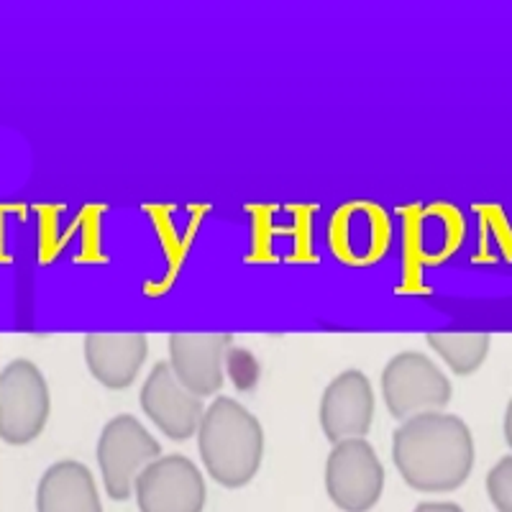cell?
<instances>
[{"mask_svg": "<svg viewBox=\"0 0 512 512\" xmlns=\"http://www.w3.org/2000/svg\"><path fill=\"white\" fill-rule=\"evenodd\" d=\"M198 448L205 469L221 487H246L262 466V423L233 397H218L198 425Z\"/></svg>", "mask_w": 512, "mask_h": 512, "instance_id": "2", "label": "cell"}, {"mask_svg": "<svg viewBox=\"0 0 512 512\" xmlns=\"http://www.w3.org/2000/svg\"><path fill=\"white\" fill-rule=\"evenodd\" d=\"M141 410L172 441L195 436L205 413L203 400L177 382L167 361L157 364L146 377L141 387Z\"/></svg>", "mask_w": 512, "mask_h": 512, "instance_id": "10", "label": "cell"}, {"mask_svg": "<svg viewBox=\"0 0 512 512\" xmlns=\"http://www.w3.org/2000/svg\"><path fill=\"white\" fill-rule=\"evenodd\" d=\"M374 420L372 382L359 369L338 374L320 400V428L331 443L364 438Z\"/></svg>", "mask_w": 512, "mask_h": 512, "instance_id": "9", "label": "cell"}, {"mask_svg": "<svg viewBox=\"0 0 512 512\" xmlns=\"http://www.w3.org/2000/svg\"><path fill=\"white\" fill-rule=\"evenodd\" d=\"M36 512H103L93 472L72 459L49 466L36 489Z\"/></svg>", "mask_w": 512, "mask_h": 512, "instance_id": "12", "label": "cell"}, {"mask_svg": "<svg viewBox=\"0 0 512 512\" xmlns=\"http://www.w3.org/2000/svg\"><path fill=\"white\" fill-rule=\"evenodd\" d=\"M487 495L497 512H512V456H502L487 474Z\"/></svg>", "mask_w": 512, "mask_h": 512, "instance_id": "15", "label": "cell"}, {"mask_svg": "<svg viewBox=\"0 0 512 512\" xmlns=\"http://www.w3.org/2000/svg\"><path fill=\"white\" fill-rule=\"evenodd\" d=\"M226 372L233 379V387L241 392L254 390L256 382H259V361L254 359L249 349H241V346H231L226 354Z\"/></svg>", "mask_w": 512, "mask_h": 512, "instance_id": "14", "label": "cell"}, {"mask_svg": "<svg viewBox=\"0 0 512 512\" xmlns=\"http://www.w3.org/2000/svg\"><path fill=\"white\" fill-rule=\"evenodd\" d=\"M52 410L49 384L29 359H13L0 374V438L26 446L41 436Z\"/></svg>", "mask_w": 512, "mask_h": 512, "instance_id": "4", "label": "cell"}, {"mask_svg": "<svg viewBox=\"0 0 512 512\" xmlns=\"http://www.w3.org/2000/svg\"><path fill=\"white\" fill-rule=\"evenodd\" d=\"M451 382L433 359L420 351L392 356L382 372V397L392 418L408 420L420 413H436L451 402Z\"/></svg>", "mask_w": 512, "mask_h": 512, "instance_id": "5", "label": "cell"}, {"mask_svg": "<svg viewBox=\"0 0 512 512\" xmlns=\"http://www.w3.org/2000/svg\"><path fill=\"white\" fill-rule=\"evenodd\" d=\"M326 489L344 512H369L384 492V466L364 438L333 443L326 461Z\"/></svg>", "mask_w": 512, "mask_h": 512, "instance_id": "6", "label": "cell"}, {"mask_svg": "<svg viewBox=\"0 0 512 512\" xmlns=\"http://www.w3.org/2000/svg\"><path fill=\"white\" fill-rule=\"evenodd\" d=\"M149 354L141 333H90L85 336V361L95 379L108 390H126L139 377Z\"/></svg>", "mask_w": 512, "mask_h": 512, "instance_id": "11", "label": "cell"}, {"mask_svg": "<svg viewBox=\"0 0 512 512\" xmlns=\"http://www.w3.org/2000/svg\"><path fill=\"white\" fill-rule=\"evenodd\" d=\"M502 428H505V441H507V446L512 448V400L507 402V410H505V423H502Z\"/></svg>", "mask_w": 512, "mask_h": 512, "instance_id": "17", "label": "cell"}, {"mask_svg": "<svg viewBox=\"0 0 512 512\" xmlns=\"http://www.w3.org/2000/svg\"><path fill=\"white\" fill-rule=\"evenodd\" d=\"M233 346L228 333H210V336H190L175 333L169 336V369L177 382L195 397L216 395L226 382V354Z\"/></svg>", "mask_w": 512, "mask_h": 512, "instance_id": "8", "label": "cell"}, {"mask_svg": "<svg viewBox=\"0 0 512 512\" xmlns=\"http://www.w3.org/2000/svg\"><path fill=\"white\" fill-rule=\"evenodd\" d=\"M392 461L418 492H454L474 469L472 431L446 410L413 415L392 433Z\"/></svg>", "mask_w": 512, "mask_h": 512, "instance_id": "1", "label": "cell"}, {"mask_svg": "<svg viewBox=\"0 0 512 512\" xmlns=\"http://www.w3.org/2000/svg\"><path fill=\"white\" fill-rule=\"evenodd\" d=\"M492 338L487 333H431L428 346L446 361L451 372L472 374L484 364Z\"/></svg>", "mask_w": 512, "mask_h": 512, "instance_id": "13", "label": "cell"}, {"mask_svg": "<svg viewBox=\"0 0 512 512\" xmlns=\"http://www.w3.org/2000/svg\"><path fill=\"white\" fill-rule=\"evenodd\" d=\"M415 512H464L454 502H423V505L415 507Z\"/></svg>", "mask_w": 512, "mask_h": 512, "instance_id": "16", "label": "cell"}, {"mask_svg": "<svg viewBox=\"0 0 512 512\" xmlns=\"http://www.w3.org/2000/svg\"><path fill=\"white\" fill-rule=\"evenodd\" d=\"M136 505L141 512H203V474L187 456H159L136 477Z\"/></svg>", "mask_w": 512, "mask_h": 512, "instance_id": "7", "label": "cell"}, {"mask_svg": "<svg viewBox=\"0 0 512 512\" xmlns=\"http://www.w3.org/2000/svg\"><path fill=\"white\" fill-rule=\"evenodd\" d=\"M159 456L162 446L134 415L123 413L108 420L98 441V466L108 497L126 502L134 495L136 477Z\"/></svg>", "mask_w": 512, "mask_h": 512, "instance_id": "3", "label": "cell"}]
</instances>
